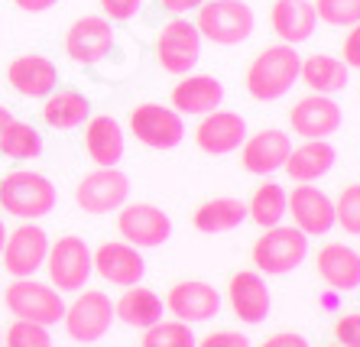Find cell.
<instances>
[{
	"label": "cell",
	"instance_id": "6da1fadb",
	"mask_svg": "<svg viewBox=\"0 0 360 347\" xmlns=\"http://www.w3.org/2000/svg\"><path fill=\"white\" fill-rule=\"evenodd\" d=\"M299 65H302V55L295 46H285V43L266 46L247 65L243 88H247V94L257 104L283 101L285 94L299 85Z\"/></svg>",
	"mask_w": 360,
	"mask_h": 347
},
{
	"label": "cell",
	"instance_id": "7a4b0ae2",
	"mask_svg": "<svg viewBox=\"0 0 360 347\" xmlns=\"http://www.w3.org/2000/svg\"><path fill=\"white\" fill-rule=\"evenodd\" d=\"M59 202V192L52 185V178L33 169H13L0 178V208L10 218L20 221H39L52 214Z\"/></svg>",
	"mask_w": 360,
	"mask_h": 347
},
{
	"label": "cell",
	"instance_id": "3957f363",
	"mask_svg": "<svg viewBox=\"0 0 360 347\" xmlns=\"http://www.w3.org/2000/svg\"><path fill=\"white\" fill-rule=\"evenodd\" d=\"M257 13L243 0H205L195 17V30L201 39L214 46H240L253 36Z\"/></svg>",
	"mask_w": 360,
	"mask_h": 347
},
{
	"label": "cell",
	"instance_id": "277c9868",
	"mask_svg": "<svg viewBox=\"0 0 360 347\" xmlns=\"http://www.w3.org/2000/svg\"><path fill=\"white\" fill-rule=\"evenodd\" d=\"M305 256H309V237L295 224L266 228L260 237L253 240V250H250L253 266L263 276H285V273L299 270L305 263Z\"/></svg>",
	"mask_w": 360,
	"mask_h": 347
},
{
	"label": "cell",
	"instance_id": "5b68a950",
	"mask_svg": "<svg viewBox=\"0 0 360 347\" xmlns=\"http://www.w3.org/2000/svg\"><path fill=\"white\" fill-rule=\"evenodd\" d=\"M4 305L7 312L20 322H36V325H52L62 322L65 315V299H62L59 289H52L49 282H39L36 276H26V280H13L4 292Z\"/></svg>",
	"mask_w": 360,
	"mask_h": 347
},
{
	"label": "cell",
	"instance_id": "8992f818",
	"mask_svg": "<svg viewBox=\"0 0 360 347\" xmlns=\"http://www.w3.org/2000/svg\"><path fill=\"white\" fill-rule=\"evenodd\" d=\"M46 273H49V286L59 292H78L84 282L91 280L94 263L91 247L84 244L78 234H62L59 240H49V254H46Z\"/></svg>",
	"mask_w": 360,
	"mask_h": 347
},
{
	"label": "cell",
	"instance_id": "52a82bcc",
	"mask_svg": "<svg viewBox=\"0 0 360 347\" xmlns=\"http://www.w3.org/2000/svg\"><path fill=\"white\" fill-rule=\"evenodd\" d=\"M62 325L75 344H94L114 325V302L101 289H78V296L65 305Z\"/></svg>",
	"mask_w": 360,
	"mask_h": 347
},
{
	"label": "cell",
	"instance_id": "ba28073f",
	"mask_svg": "<svg viewBox=\"0 0 360 347\" xmlns=\"http://www.w3.org/2000/svg\"><path fill=\"white\" fill-rule=\"evenodd\" d=\"M201 33L195 30V23L182 17H172L169 23H162V30L156 33V62L162 65V72L169 75H192L195 65L201 59Z\"/></svg>",
	"mask_w": 360,
	"mask_h": 347
},
{
	"label": "cell",
	"instance_id": "9c48e42d",
	"mask_svg": "<svg viewBox=\"0 0 360 347\" xmlns=\"http://www.w3.org/2000/svg\"><path fill=\"white\" fill-rule=\"evenodd\" d=\"M130 198V178L117 166H94L75 185V204L84 214H110Z\"/></svg>",
	"mask_w": 360,
	"mask_h": 347
},
{
	"label": "cell",
	"instance_id": "30bf717a",
	"mask_svg": "<svg viewBox=\"0 0 360 347\" xmlns=\"http://www.w3.org/2000/svg\"><path fill=\"white\" fill-rule=\"evenodd\" d=\"M117 234L120 240L134 244L136 250H153L172 237V218L160 204L134 202L117 208Z\"/></svg>",
	"mask_w": 360,
	"mask_h": 347
},
{
	"label": "cell",
	"instance_id": "8fae6325",
	"mask_svg": "<svg viewBox=\"0 0 360 347\" xmlns=\"http://www.w3.org/2000/svg\"><path fill=\"white\" fill-rule=\"evenodd\" d=\"M130 133L150 150H176L185 140V120L169 104H136L130 110Z\"/></svg>",
	"mask_w": 360,
	"mask_h": 347
},
{
	"label": "cell",
	"instance_id": "7c38bea8",
	"mask_svg": "<svg viewBox=\"0 0 360 347\" xmlns=\"http://www.w3.org/2000/svg\"><path fill=\"white\" fill-rule=\"evenodd\" d=\"M285 214H292V224L305 237H325L335 230V202L315 182H295L292 192H285Z\"/></svg>",
	"mask_w": 360,
	"mask_h": 347
},
{
	"label": "cell",
	"instance_id": "4fadbf2b",
	"mask_svg": "<svg viewBox=\"0 0 360 347\" xmlns=\"http://www.w3.org/2000/svg\"><path fill=\"white\" fill-rule=\"evenodd\" d=\"M46 254H49V237H46V230H42L36 221H23L20 228H13L7 234L0 263H4L7 276L26 280V276H36V273L42 270Z\"/></svg>",
	"mask_w": 360,
	"mask_h": 347
},
{
	"label": "cell",
	"instance_id": "5bb4252c",
	"mask_svg": "<svg viewBox=\"0 0 360 347\" xmlns=\"http://www.w3.org/2000/svg\"><path fill=\"white\" fill-rule=\"evenodd\" d=\"M344 124V110L331 94H305L289 110V127L302 140H331Z\"/></svg>",
	"mask_w": 360,
	"mask_h": 347
},
{
	"label": "cell",
	"instance_id": "9a60e30c",
	"mask_svg": "<svg viewBox=\"0 0 360 347\" xmlns=\"http://www.w3.org/2000/svg\"><path fill=\"white\" fill-rule=\"evenodd\" d=\"M110 49H114V26L108 17L88 13V17H78L68 26L65 55L75 65H98L110 55Z\"/></svg>",
	"mask_w": 360,
	"mask_h": 347
},
{
	"label": "cell",
	"instance_id": "2e32d148",
	"mask_svg": "<svg viewBox=\"0 0 360 347\" xmlns=\"http://www.w3.org/2000/svg\"><path fill=\"white\" fill-rule=\"evenodd\" d=\"M91 263L101 280L117 289L140 286L143 276H146V260L127 240H104L98 250H91Z\"/></svg>",
	"mask_w": 360,
	"mask_h": 347
},
{
	"label": "cell",
	"instance_id": "e0dca14e",
	"mask_svg": "<svg viewBox=\"0 0 360 347\" xmlns=\"http://www.w3.org/2000/svg\"><path fill=\"white\" fill-rule=\"evenodd\" d=\"M289 152H292V136L279 127H263L257 133H247L240 146V166L250 176L266 178L283 169Z\"/></svg>",
	"mask_w": 360,
	"mask_h": 347
},
{
	"label": "cell",
	"instance_id": "ac0fdd59",
	"mask_svg": "<svg viewBox=\"0 0 360 347\" xmlns=\"http://www.w3.org/2000/svg\"><path fill=\"white\" fill-rule=\"evenodd\" d=\"M166 312H172L176 322L205 325L221 315V292L205 280H182L169 289Z\"/></svg>",
	"mask_w": 360,
	"mask_h": 347
},
{
	"label": "cell",
	"instance_id": "d6986e66",
	"mask_svg": "<svg viewBox=\"0 0 360 347\" xmlns=\"http://www.w3.org/2000/svg\"><path fill=\"white\" fill-rule=\"evenodd\" d=\"M7 85L30 101H42L59 88V68L42 52H23L7 65Z\"/></svg>",
	"mask_w": 360,
	"mask_h": 347
},
{
	"label": "cell",
	"instance_id": "ffe728a7",
	"mask_svg": "<svg viewBox=\"0 0 360 347\" xmlns=\"http://www.w3.org/2000/svg\"><path fill=\"white\" fill-rule=\"evenodd\" d=\"M247 140V120L237 110H211L195 127V146L205 156H227L237 152Z\"/></svg>",
	"mask_w": 360,
	"mask_h": 347
},
{
	"label": "cell",
	"instance_id": "44dd1931",
	"mask_svg": "<svg viewBox=\"0 0 360 347\" xmlns=\"http://www.w3.org/2000/svg\"><path fill=\"white\" fill-rule=\"evenodd\" d=\"M227 305L243 325H263L269 318V305H273L266 276L257 270L234 273L227 282Z\"/></svg>",
	"mask_w": 360,
	"mask_h": 347
},
{
	"label": "cell",
	"instance_id": "7402d4cb",
	"mask_svg": "<svg viewBox=\"0 0 360 347\" xmlns=\"http://www.w3.org/2000/svg\"><path fill=\"white\" fill-rule=\"evenodd\" d=\"M315 273L331 292H357L360 289V250L331 240L315 254Z\"/></svg>",
	"mask_w": 360,
	"mask_h": 347
},
{
	"label": "cell",
	"instance_id": "603a6c76",
	"mask_svg": "<svg viewBox=\"0 0 360 347\" xmlns=\"http://www.w3.org/2000/svg\"><path fill=\"white\" fill-rule=\"evenodd\" d=\"M169 107H176L179 114L188 117H205L211 110H218L224 101V85L214 75H182L169 94Z\"/></svg>",
	"mask_w": 360,
	"mask_h": 347
},
{
	"label": "cell",
	"instance_id": "cb8c5ba5",
	"mask_svg": "<svg viewBox=\"0 0 360 347\" xmlns=\"http://www.w3.org/2000/svg\"><path fill=\"white\" fill-rule=\"evenodd\" d=\"M269 26H273V33L279 36V43L302 46L315 36L319 17H315L311 0H273V7H269Z\"/></svg>",
	"mask_w": 360,
	"mask_h": 347
},
{
	"label": "cell",
	"instance_id": "d4e9b609",
	"mask_svg": "<svg viewBox=\"0 0 360 347\" xmlns=\"http://www.w3.org/2000/svg\"><path fill=\"white\" fill-rule=\"evenodd\" d=\"M124 127L110 114H94L84 124V152L94 166H117L124 159Z\"/></svg>",
	"mask_w": 360,
	"mask_h": 347
},
{
	"label": "cell",
	"instance_id": "484cf974",
	"mask_svg": "<svg viewBox=\"0 0 360 347\" xmlns=\"http://www.w3.org/2000/svg\"><path fill=\"white\" fill-rule=\"evenodd\" d=\"M335 162L338 150L331 146V140H302L299 146H292L283 169L292 182H319L335 169Z\"/></svg>",
	"mask_w": 360,
	"mask_h": 347
},
{
	"label": "cell",
	"instance_id": "4316f807",
	"mask_svg": "<svg viewBox=\"0 0 360 347\" xmlns=\"http://www.w3.org/2000/svg\"><path fill=\"white\" fill-rule=\"evenodd\" d=\"M299 81L309 88L311 94H338L347 88V81H351V68L341 62V55L315 52L309 59H302Z\"/></svg>",
	"mask_w": 360,
	"mask_h": 347
},
{
	"label": "cell",
	"instance_id": "83f0119b",
	"mask_svg": "<svg viewBox=\"0 0 360 347\" xmlns=\"http://www.w3.org/2000/svg\"><path fill=\"white\" fill-rule=\"evenodd\" d=\"M247 221V202L231 195L211 198V202L198 204L192 214V224L198 234H227V230H237Z\"/></svg>",
	"mask_w": 360,
	"mask_h": 347
},
{
	"label": "cell",
	"instance_id": "f1b7e54d",
	"mask_svg": "<svg viewBox=\"0 0 360 347\" xmlns=\"http://www.w3.org/2000/svg\"><path fill=\"white\" fill-rule=\"evenodd\" d=\"M162 312H166V302H162V299L156 296L153 289H146V286L124 289V296L114 302V318H120L124 325L140 328V331L160 322Z\"/></svg>",
	"mask_w": 360,
	"mask_h": 347
},
{
	"label": "cell",
	"instance_id": "f546056e",
	"mask_svg": "<svg viewBox=\"0 0 360 347\" xmlns=\"http://www.w3.org/2000/svg\"><path fill=\"white\" fill-rule=\"evenodd\" d=\"M91 117V101L82 91H56L49 98H42V120L52 130H75L88 124Z\"/></svg>",
	"mask_w": 360,
	"mask_h": 347
},
{
	"label": "cell",
	"instance_id": "4dcf8cb0",
	"mask_svg": "<svg viewBox=\"0 0 360 347\" xmlns=\"http://www.w3.org/2000/svg\"><path fill=\"white\" fill-rule=\"evenodd\" d=\"M247 218L257 228H276L285 221V188L279 182H260L247 202Z\"/></svg>",
	"mask_w": 360,
	"mask_h": 347
},
{
	"label": "cell",
	"instance_id": "1f68e13d",
	"mask_svg": "<svg viewBox=\"0 0 360 347\" xmlns=\"http://www.w3.org/2000/svg\"><path fill=\"white\" fill-rule=\"evenodd\" d=\"M0 152L7 156V159H36V156H42V136L39 130L33 127V124H26V120H10L7 127H4V133H0Z\"/></svg>",
	"mask_w": 360,
	"mask_h": 347
},
{
	"label": "cell",
	"instance_id": "d6a6232c",
	"mask_svg": "<svg viewBox=\"0 0 360 347\" xmlns=\"http://www.w3.org/2000/svg\"><path fill=\"white\" fill-rule=\"evenodd\" d=\"M195 334H192V325L185 322H156L150 328H143V338H140V347H195Z\"/></svg>",
	"mask_w": 360,
	"mask_h": 347
},
{
	"label": "cell",
	"instance_id": "836d02e7",
	"mask_svg": "<svg viewBox=\"0 0 360 347\" xmlns=\"http://www.w3.org/2000/svg\"><path fill=\"white\" fill-rule=\"evenodd\" d=\"M335 228L360 237V182H347L335 198Z\"/></svg>",
	"mask_w": 360,
	"mask_h": 347
},
{
	"label": "cell",
	"instance_id": "e575fe53",
	"mask_svg": "<svg viewBox=\"0 0 360 347\" xmlns=\"http://www.w3.org/2000/svg\"><path fill=\"white\" fill-rule=\"evenodd\" d=\"M315 17L325 26H354L360 23V0H315Z\"/></svg>",
	"mask_w": 360,
	"mask_h": 347
},
{
	"label": "cell",
	"instance_id": "d590c367",
	"mask_svg": "<svg viewBox=\"0 0 360 347\" xmlns=\"http://www.w3.org/2000/svg\"><path fill=\"white\" fill-rule=\"evenodd\" d=\"M4 344L7 347H52V334L46 325L36 322H13L4 334Z\"/></svg>",
	"mask_w": 360,
	"mask_h": 347
},
{
	"label": "cell",
	"instance_id": "8d00e7d4",
	"mask_svg": "<svg viewBox=\"0 0 360 347\" xmlns=\"http://www.w3.org/2000/svg\"><path fill=\"white\" fill-rule=\"evenodd\" d=\"M335 341L341 347H360V312H347L335 322Z\"/></svg>",
	"mask_w": 360,
	"mask_h": 347
},
{
	"label": "cell",
	"instance_id": "74e56055",
	"mask_svg": "<svg viewBox=\"0 0 360 347\" xmlns=\"http://www.w3.org/2000/svg\"><path fill=\"white\" fill-rule=\"evenodd\" d=\"M101 4V13L114 23H127V20H134L140 13L143 0H98Z\"/></svg>",
	"mask_w": 360,
	"mask_h": 347
},
{
	"label": "cell",
	"instance_id": "f35d334b",
	"mask_svg": "<svg viewBox=\"0 0 360 347\" xmlns=\"http://www.w3.org/2000/svg\"><path fill=\"white\" fill-rule=\"evenodd\" d=\"M195 347H250V338H247V334H240V331L221 328V331L205 334L201 341H195Z\"/></svg>",
	"mask_w": 360,
	"mask_h": 347
},
{
	"label": "cell",
	"instance_id": "ab89813d",
	"mask_svg": "<svg viewBox=\"0 0 360 347\" xmlns=\"http://www.w3.org/2000/svg\"><path fill=\"white\" fill-rule=\"evenodd\" d=\"M341 62H344L347 68H360V23L347 26V33H344Z\"/></svg>",
	"mask_w": 360,
	"mask_h": 347
},
{
	"label": "cell",
	"instance_id": "60d3db41",
	"mask_svg": "<svg viewBox=\"0 0 360 347\" xmlns=\"http://www.w3.org/2000/svg\"><path fill=\"white\" fill-rule=\"evenodd\" d=\"M260 347H309V338H305V334H295V331H276V334H269Z\"/></svg>",
	"mask_w": 360,
	"mask_h": 347
},
{
	"label": "cell",
	"instance_id": "b9f144b4",
	"mask_svg": "<svg viewBox=\"0 0 360 347\" xmlns=\"http://www.w3.org/2000/svg\"><path fill=\"white\" fill-rule=\"evenodd\" d=\"M160 4L172 13V17H182V13H188V10H198L205 0H160Z\"/></svg>",
	"mask_w": 360,
	"mask_h": 347
},
{
	"label": "cell",
	"instance_id": "7bdbcfd3",
	"mask_svg": "<svg viewBox=\"0 0 360 347\" xmlns=\"http://www.w3.org/2000/svg\"><path fill=\"white\" fill-rule=\"evenodd\" d=\"M23 13H46V10H52L59 0H13Z\"/></svg>",
	"mask_w": 360,
	"mask_h": 347
},
{
	"label": "cell",
	"instance_id": "ee69618b",
	"mask_svg": "<svg viewBox=\"0 0 360 347\" xmlns=\"http://www.w3.org/2000/svg\"><path fill=\"white\" fill-rule=\"evenodd\" d=\"M10 120H13V114H10V110L4 107V104H0V133H4V127H7Z\"/></svg>",
	"mask_w": 360,
	"mask_h": 347
},
{
	"label": "cell",
	"instance_id": "f6af8a7d",
	"mask_svg": "<svg viewBox=\"0 0 360 347\" xmlns=\"http://www.w3.org/2000/svg\"><path fill=\"white\" fill-rule=\"evenodd\" d=\"M4 244H7V224L0 218V254H4Z\"/></svg>",
	"mask_w": 360,
	"mask_h": 347
},
{
	"label": "cell",
	"instance_id": "bcb514c9",
	"mask_svg": "<svg viewBox=\"0 0 360 347\" xmlns=\"http://www.w3.org/2000/svg\"><path fill=\"white\" fill-rule=\"evenodd\" d=\"M331 347H341V344H331Z\"/></svg>",
	"mask_w": 360,
	"mask_h": 347
}]
</instances>
